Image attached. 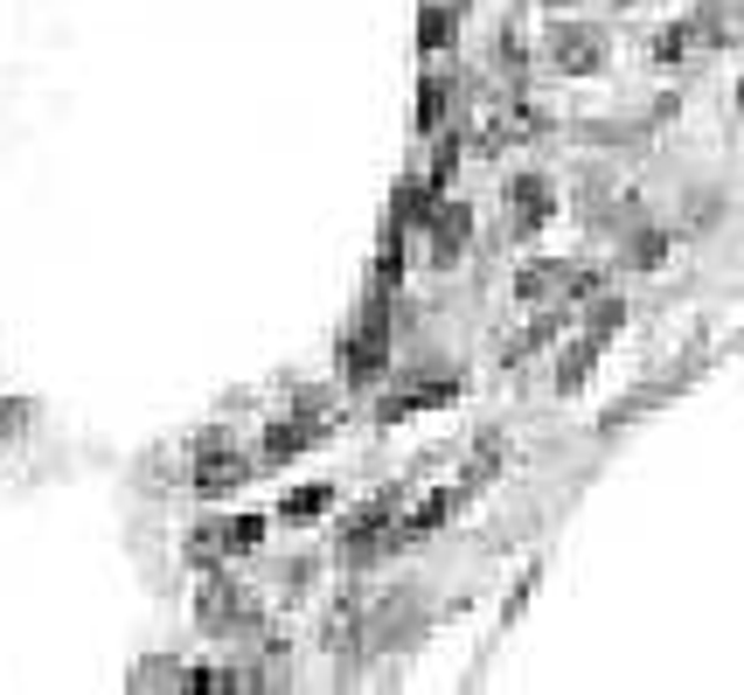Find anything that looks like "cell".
I'll list each match as a JSON object with an SVG mask.
<instances>
[{
    "instance_id": "1",
    "label": "cell",
    "mask_w": 744,
    "mask_h": 695,
    "mask_svg": "<svg viewBox=\"0 0 744 695\" xmlns=\"http://www.w3.org/2000/svg\"><path fill=\"white\" fill-rule=\"evenodd\" d=\"M342 376H348V390H369V382L390 376V320H383V306H369V320L342 341Z\"/></svg>"
},
{
    "instance_id": "2",
    "label": "cell",
    "mask_w": 744,
    "mask_h": 695,
    "mask_svg": "<svg viewBox=\"0 0 744 695\" xmlns=\"http://www.w3.org/2000/svg\"><path fill=\"white\" fill-rule=\"evenodd\" d=\"M467 229H473L467 202H439V209H431V223H425V237H431V265H459V251H467Z\"/></svg>"
},
{
    "instance_id": "3",
    "label": "cell",
    "mask_w": 744,
    "mask_h": 695,
    "mask_svg": "<svg viewBox=\"0 0 744 695\" xmlns=\"http://www.w3.org/2000/svg\"><path fill=\"white\" fill-rule=\"evenodd\" d=\"M320 439H327V425H320V418H286V425H272V431H265L258 459H265V467H286V459H299L306 446H320Z\"/></svg>"
},
{
    "instance_id": "4",
    "label": "cell",
    "mask_w": 744,
    "mask_h": 695,
    "mask_svg": "<svg viewBox=\"0 0 744 695\" xmlns=\"http://www.w3.org/2000/svg\"><path fill=\"white\" fill-rule=\"evenodd\" d=\"M244 473H251V459L216 452V459H202V467H195V487H202V494H230V487H244Z\"/></svg>"
},
{
    "instance_id": "5",
    "label": "cell",
    "mask_w": 744,
    "mask_h": 695,
    "mask_svg": "<svg viewBox=\"0 0 744 695\" xmlns=\"http://www.w3.org/2000/svg\"><path fill=\"white\" fill-rule=\"evenodd\" d=\"M508 195H516V229H536L550 216V182H543V174H522Z\"/></svg>"
},
{
    "instance_id": "6",
    "label": "cell",
    "mask_w": 744,
    "mask_h": 695,
    "mask_svg": "<svg viewBox=\"0 0 744 695\" xmlns=\"http://www.w3.org/2000/svg\"><path fill=\"white\" fill-rule=\"evenodd\" d=\"M327 508H335V487H299V494H286V501H278V514H286V522H314V514H327Z\"/></svg>"
},
{
    "instance_id": "7",
    "label": "cell",
    "mask_w": 744,
    "mask_h": 695,
    "mask_svg": "<svg viewBox=\"0 0 744 695\" xmlns=\"http://www.w3.org/2000/svg\"><path fill=\"white\" fill-rule=\"evenodd\" d=\"M418 42H425V57H439V49H452V8H439V0H425V14H418Z\"/></svg>"
},
{
    "instance_id": "8",
    "label": "cell",
    "mask_w": 744,
    "mask_h": 695,
    "mask_svg": "<svg viewBox=\"0 0 744 695\" xmlns=\"http://www.w3.org/2000/svg\"><path fill=\"white\" fill-rule=\"evenodd\" d=\"M258 543H265V522H258V514H244V522L223 529V550H258Z\"/></svg>"
},
{
    "instance_id": "9",
    "label": "cell",
    "mask_w": 744,
    "mask_h": 695,
    "mask_svg": "<svg viewBox=\"0 0 744 695\" xmlns=\"http://www.w3.org/2000/svg\"><path fill=\"white\" fill-rule=\"evenodd\" d=\"M446 91H452V84H439V76H425V98H418V125H425V133L439 125V112H446Z\"/></svg>"
}]
</instances>
